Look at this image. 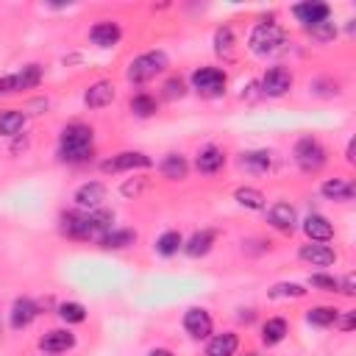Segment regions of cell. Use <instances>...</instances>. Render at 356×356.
<instances>
[{"instance_id":"obj_1","label":"cell","mask_w":356,"mask_h":356,"mask_svg":"<svg viewBox=\"0 0 356 356\" xmlns=\"http://www.w3.org/2000/svg\"><path fill=\"white\" fill-rule=\"evenodd\" d=\"M92 148H95V131L87 123H70L61 128L59 136V159L70 162V165H81L87 159H92Z\"/></svg>"},{"instance_id":"obj_2","label":"cell","mask_w":356,"mask_h":356,"mask_svg":"<svg viewBox=\"0 0 356 356\" xmlns=\"http://www.w3.org/2000/svg\"><path fill=\"white\" fill-rule=\"evenodd\" d=\"M170 67V59L165 50H148V53H139L131 64H128V81L131 84H145L156 76H162L165 70Z\"/></svg>"},{"instance_id":"obj_3","label":"cell","mask_w":356,"mask_h":356,"mask_svg":"<svg viewBox=\"0 0 356 356\" xmlns=\"http://www.w3.org/2000/svg\"><path fill=\"white\" fill-rule=\"evenodd\" d=\"M293 156H295V165H298L304 173H317V170L328 162V154H326L323 142H320L317 136H301V139L295 142Z\"/></svg>"},{"instance_id":"obj_4","label":"cell","mask_w":356,"mask_h":356,"mask_svg":"<svg viewBox=\"0 0 356 356\" xmlns=\"http://www.w3.org/2000/svg\"><path fill=\"white\" fill-rule=\"evenodd\" d=\"M284 39H287V34H284L281 25H275V23H259V25H253V31L248 36V48L256 56H267V53H275L284 45Z\"/></svg>"},{"instance_id":"obj_5","label":"cell","mask_w":356,"mask_h":356,"mask_svg":"<svg viewBox=\"0 0 356 356\" xmlns=\"http://www.w3.org/2000/svg\"><path fill=\"white\" fill-rule=\"evenodd\" d=\"M192 81V90H198L200 95L206 98H220L226 92V84H229V76L223 73L220 67H198L195 73L189 76Z\"/></svg>"},{"instance_id":"obj_6","label":"cell","mask_w":356,"mask_h":356,"mask_svg":"<svg viewBox=\"0 0 356 356\" xmlns=\"http://www.w3.org/2000/svg\"><path fill=\"white\" fill-rule=\"evenodd\" d=\"M293 90V73L287 67H270L262 76V92L267 98H284Z\"/></svg>"},{"instance_id":"obj_7","label":"cell","mask_w":356,"mask_h":356,"mask_svg":"<svg viewBox=\"0 0 356 356\" xmlns=\"http://www.w3.org/2000/svg\"><path fill=\"white\" fill-rule=\"evenodd\" d=\"M154 162H151V156H145V154H139V151H123V154H117L114 159H109V162H103L101 167H103V173H128V170H148Z\"/></svg>"},{"instance_id":"obj_8","label":"cell","mask_w":356,"mask_h":356,"mask_svg":"<svg viewBox=\"0 0 356 356\" xmlns=\"http://www.w3.org/2000/svg\"><path fill=\"white\" fill-rule=\"evenodd\" d=\"M61 231L73 240H90L95 237L92 231V220H90V211H64L61 215Z\"/></svg>"},{"instance_id":"obj_9","label":"cell","mask_w":356,"mask_h":356,"mask_svg":"<svg viewBox=\"0 0 356 356\" xmlns=\"http://www.w3.org/2000/svg\"><path fill=\"white\" fill-rule=\"evenodd\" d=\"M267 220H270V226H273L275 231L293 234V231H295V223H298V211H295V206L287 203V200H275V203L270 206V211H267Z\"/></svg>"},{"instance_id":"obj_10","label":"cell","mask_w":356,"mask_h":356,"mask_svg":"<svg viewBox=\"0 0 356 356\" xmlns=\"http://www.w3.org/2000/svg\"><path fill=\"white\" fill-rule=\"evenodd\" d=\"M211 315L206 312V309H200V306H192V309H187V315H184V328H187V334L192 337V339H206V337H211Z\"/></svg>"},{"instance_id":"obj_11","label":"cell","mask_w":356,"mask_h":356,"mask_svg":"<svg viewBox=\"0 0 356 356\" xmlns=\"http://www.w3.org/2000/svg\"><path fill=\"white\" fill-rule=\"evenodd\" d=\"M73 200H76V206L84 209V211L101 209V203L106 200V187H103L101 181H87V184H81V187L76 189Z\"/></svg>"},{"instance_id":"obj_12","label":"cell","mask_w":356,"mask_h":356,"mask_svg":"<svg viewBox=\"0 0 356 356\" xmlns=\"http://www.w3.org/2000/svg\"><path fill=\"white\" fill-rule=\"evenodd\" d=\"M293 14L304 23V28H309V25L326 23L331 17V9H328V3H320V0H306V3L293 6Z\"/></svg>"},{"instance_id":"obj_13","label":"cell","mask_w":356,"mask_h":356,"mask_svg":"<svg viewBox=\"0 0 356 356\" xmlns=\"http://www.w3.org/2000/svg\"><path fill=\"white\" fill-rule=\"evenodd\" d=\"M301 262L306 264H315V267H328L337 262V251L331 245H323V242H309V245H301L298 251Z\"/></svg>"},{"instance_id":"obj_14","label":"cell","mask_w":356,"mask_h":356,"mask_svg":"<svg viewBox=\"0 0 356 356\" xmlns=\"http://www.w3.org/2000/svg\"><path fill=\"white\" fill-rule=\"evenodd\" d=\"M76 345V334L73 331H67V328H53L48 334L39 337V348L45 353H64Z\"/></svg>"},{"instance_id":"obj_15","label":"cell","mask_w":356,"mask_h":356,"mask_svg":"<svg viewBox=\"0 0 356 356\" xmlns=\"http://www.w3.org/2000/svg\"><path fill=\"white\" fill-rule=\"evenodd\" d=\"M36 315H39V306L31 301V298H17L14 304H12V312H9V323H12V328H28L34 320H36Z\"/></svg>"},{"instance_id":"obj_16","label":"cell","mask_w":356,"mask_h":356,"mask_svg":"<svg viewBox=\"0 0 356 356\" xmlns=\"http://www.w3.org/2000/svg\"><path fill=\"white\" fill-rule=\"evenodd\" d=\"M304 234L309 237V242H331L334 240V226H331V220L328 218H323V215H309L306 220H304Z\"/></svg>"},{"instance_id":"obj_17","label":"cell","mask_w":356,"mask_h":356,"mask_svg":"<svg viewBox=\"0 0 356 356\" xmlns=\"http://www.w3.org/2000/svg\"><path fill=\"white\" fill-rule=\"evenodd\" d=\"M120 36H123V28H120L114 20L95 23V25H92V31H90L92 45H98V48H114V45L120 42Z\"/></svg>"},{"instance_id":"obj_18","label":"cell","mask_w":356,"mask_h":356,"mask_svg":"<svg viewBox=\"0 0 356 356\" xmlns=\"http://www.w3.org/2000/svg\"><path fill=\"white\" fill-rule=\"evenodd\" d=\"M215 240H218V234L211 231V229H203V231H195L189 240H184V253L187 256H192V259H200V256H206L209 251H211V245H215Z\"/></svg>"},{"instance_id":"obj_19","label":"cell","mask_w":356,"mask_h":356,"mask_svg":"<svg viewBox=\"0 0 356 356\" xmlns=\"http://www.w3.org/2000/svg\"><path fill=\"white\" fill-rule=\"evenodd\" d=\"M240 348V337L234 331H223V334H215L206 345V356H234Z\"/></svg>"},{"instance_id":"obj_20","label":"cell","mask_w":356,"mask_h":356,"mask_svg":"<svg viewBox=\"0 0 356 356\" xmlns=\"http://www.w3.org/2000/svg\"><path fill=\"white\" fill-rule=\"evenodd\" d=\"M114 101V84L112 81H95L87 92H84V103L90 109H103Z\"/></svg>"},{"instance_id":"obj_21","label":"cell","mask_w":356,"mask_h":356,"mask_svg":"<svg viewBox=\"0 0 356 356\" xmlns=\"http://www.w3.org/2000/svg\"><path fill=\"white\" fill-rule=\"evenodd\" d=\"M223 165H226V154L220 151V148H215V145H209V148H203L200 154H198V159H195V167L200 170V173H218V170H223Z\"/></svg>"},{"instance_id":"obj_22","label":"cell","mask_w":356,"mask_h":356,"mask_svg":"<svg viewBox=\"0 0 356 356\" xmlns=\"http://www.w3.org/2000/svg\"><path fill=\"white\" fill-rule=\"evenodd\" d=\"M134 242H136L134 229H112L101 237V248H106V251H123V248H131Z\"/></svg>"},{"instance_id":"obj_23","label":"cell","mask_w":356,"mask_h":356,"mask_svg":"<svg viewBox=\"0 0 356 356\" xmlns=\"http://www.w3.org/2000/svg\"><path fill=\"white\" fill-rule=\"evenodd\" d=\"M320 192H323V198H328V200H339V203L353 200V195H356L353 184H350V181H345V178H328V181L320 187Z\"/></svg>"},{"instance_id":"obj_24","label":"cell","mask_w":356,"mask_h":356,"mask_svg":"<svg viewBox=\"0 0 356 356\" xmlns=\"http://www.w3.org/2000/svg\"><path fill=\"white\" fill-rule=\"evenodd\" d=\"M159 170H162V176H165V178H170V181H181V178H187V173H189V165H187V159H184L181 154H167V156L162 159Z\"/></svg>"},{"instance_id":"obj_25","label":"cell","mask_w":356,"mask_h":356,"mask_svg":"<svg viewBox=\"0 0 356 356\" xmlns=\"http://www.w3.org/2000/svg\"><path fill=\"white\" fill-rule=\"evenodd\" d=\"M39 81H42V67L39 64H25L20 73H14V92L34 90V87H39Z\"/></svg>"},{"instance_id":"obj_26","label":"cell","mask_w":356,"mask_h":356,"mask_svg":"<svg viewBox=\"0 0 356 356\" xmlns=\"http://www.w3.org/2000/svg\"><path fill=\"white\" fill-rule=\"evenodd\" d=\"M23 128H25V114L20 109L0 112V134H3V136H17Z\"/></svg>"},{"instance_id":"obj_27","label":"cell","mask_w":356,"mask_h":356,"mask_svg":"<svg viewBox=\"0 0 356 356\" xmlns=\"http://www.w3.org/2000/svg\"><path fill=\"white\" fill-rule=\"evenodd\" d=\"M287 331H290L287 320H284V317H270V320L262 326V342H264V345H278L284 337H287Z\"/></svg>"},{"instance_id":"obj_28","label":"cell","mask_w":356,"mask_h":356,"mask_svg":"<svg viewBox=\"0 0 356 356\" xmlns=\"http://www.w3.org/2000/svg\"><path fill=\"white\" fill-rule=\"evenodd\" d=\"M234 200H237L240 206H245V209H253V211H259V209L267 206L264 192L256 189V187H240V189L234 192Z\"/></svg>"},{"instance_id":"obj_29","label":"cell","mask_w":356,"mask_h":356,"mask_svg":"<svg viewBox=\"0 0 356 356\" xmlns=\"http://www.w3.org/2000/svg\"><path fill=\"white\" fill-rule=\"evenodd\" d=\"M306 320L312 326H317V328H328V326H334L339 320V309H334V306H312L306 312Z\"/></svg>"},{"instance_id":"obj_30","label":"cell","mask_w":356,"mask_h":356,"mask_svg":"<svg viewBox=\"0 0 356 356\" xmlns=\"http://www.w3.org/2000/svg\"><path fill=\"white\" fill-rule=\"evenodd\" d=\"M242 167H248L251 173H267L273 167V156L270 151H248L242 154Z\"/></svg>"},{"instance_id":"obj_31","label":"cell","mask_w":356,"mask_h":356,"mask_svg":"<svg viewBox=\"0 0 356 356\" xmlns=\"http://www.w3.org/2000/svg\"><path fill=\"white\" fill-rule=\"evenodd\" d=\"M131 112H134L136 117H154V114L159 112V103H156V98L148 95V92H136V95L131 98Z\"/></svg>"},{"instance_id":"obj_32","label":"cell","mask_w":356,"mask_h":356,"mask_svg":"<svg viewBox=\"0 0 356 356\" xmlns=\"http://www.w3.org/2000/svg\"><path fill=\"white\" fill-rule=\"evenodd\" d=\"M181 248H184L181 231H165V234L156 240V251H159L162 256H176Z\"/></svg>"},{"instance_id":"obj_33","label":"cell","mask_w":356,"mask_h":356,"mask_svg":"<svg viewBox=\"0 0 356 356\" xmlns=\"http://www.w3.org/2000/svg\"><path fill=\"white\" fill-rule=\"evenodd\" d=\"M267 295L273 301H278V298H304L306 295V287H304V284H295V281H281V284H275Z\"/></svg>"},{"instance_id":"obj_34","label":"cell","mask_w":356,"mask_h":356,"mask_svg":"<svg viewBox=\"0 0 356 356\" xmlns=\"http://www.w3.org/2000/svg\"><path fill=\"white\" fill-rule=\"evenodd\" d=\"M59 317L64 323H84L87 320V306L78 304V301H67L59 306Z\"/></svg>"},{"instance_id":"obj_35","label":"cell","mask_w":356,"mask_h":356,"mask_svg":"<svg viewBox=\"0 0 356 356\" xmlns=\"http://www.w3.org/2000/svg\"><path fill=\"white\" fill-rule=\"evenodd\" d=\"M231 50H234V31H231V25H223L215 31V53L231 56Z\"/></svg>"},{"instance_id":"obj_36","label":"cell","mask_w":356,"mask_h":356,"mask_svg":"<svg viewBox=\"0 0 356 356\" xmlns=\"http://www.w3.org/2000/svg\"><path fill=\"white\" fill-rule=\"evenodd\" d=\"M309 284H312V287H317V290H323V293H339V278L326 275V273H315L309 278Z\"/></svg>"},{"instance_id":"obj_37","label":"cell","mask_w":356,"mask_h":356,"mask_svg":"<svg viewBox=\"0 0 356 356\" xmlns=\"http://www.w3.org/2000/svg\"><path fill=\"white\" fill-rule=\"evenodd\" d=\"M317 42H331L334 36H337V25L331 23V20H326V23H317V25H309L306 28Z\"/></svg>"},{"instance_id":"obj_38","label":"cell","mask_w":356,"mask_h":356,"mask_svg":"<svg viewBox=\"0 0 356 356\" xmlns=\"http://www.w3.org/2000/svg\"><path fill=\"white\" fill-rule=\"evenodd\" d=\"M184 95H187V90H184V81H181V78H170V81L165 84V98L176 101V98H184Z\"/></svg>"},{"instance_id":"obj_39","label":"cell","mask_w":356,"mask_h":356,"mask_svg":"<svg viewBox=\"0 0 356 356\" xmlns=\"http://www.w3.org/2000/svg\"><path fill=\"white\" fill-rule=\"evenodd\" d=\"M145 187H148V181H145V178H136V181H125V184L120 187V192H123L125 198H136Z\"/></svg>"},{"instance_id":"obj_40","label":"cell","mask_w":356,"mask_h":356,"mask_svg":"<svg viewBox=\"0 0 356 356\" xmlns=\"http://www.w3.org/2000/svg\"><path fill=\"white\" fill-rule=\"evenodd\" d=\"M339 293H345V295H353V293H356V275H353V273H348V275L339 281Z\"/></svg>"},{"instance_id":"obj_41","label":"cell","mask_w":356,"mask_h":356,"mask_svg":"<svg viewBox=\"0 0 356 356\" xmlns=\"http://www.w3.org/2000/svg\"><path fill=\"white\" fill-rule=\"evenodd\" d=\"M0 95H14V76L0 78Z\"/></svg>"},{"instance_id":"obj_42","label":"cell","mask_w":356,"mask_h":356,"mask_svg":"<svg viewBox=\"0 0 356 356\" xmlns=\"http://www.w3.org/2000/svg\"><path fill=\"white\" fill-rule=\"evenodd\" d=\"M353 326H356V312H348V315L342 317V323H339V328H342V331H350Z\"/></svg>"},{"instance_id":"obj_43","label":"cell","mask_w":356,"mask_h":356,"mask_svg":"<svg viewBox=\"0 0 356 356\" xmlns=\"http://www.w3.org/2000/svg\"><path fill=\"white\" fill-rule=\"evenodd\" d=\"M353 151H356V139H350V142H348V151H345V162H348V165H353V159H356V156H353Z\"/></svg>"},{"instance_id":"obj_44","label":"cell","mask_w":356,"mask_h":356,"mask_svg":"<svg viewBox=\"0 0 356 356\" xmlns=\"http://www.w3.org/2000/svg\"><path fill=\"white\" fill-rule=\"evenodd\" d=\"M148 356H173V350H167V348H154Z\"/></svg>"},{"instance_id":"obj_45","label":"cell","mask_w":356,"mask_h":356,"mask_svg":"<svg viewBox=\"0 0 356 356\" xmlns=\"http://www.w3.org/2000/svg\"><path fill=\"white\" fill-rule=\"evenodd\" d=\"M0 339H3V328H0Z\"/></svg>"},{"instance_id":"obj_46","label":"cell","mask_w":356,"mask_h":356,"mask_svg":"<svg viewBox=\"0 0 356 356\" xmlns=\"http://www.w3.org/2000/svg\"><path fill=\"white\" fill-rule=\"evenodd\" d=\"M245 356H256V353H245Z\"/></svg>"}]
</instances>
